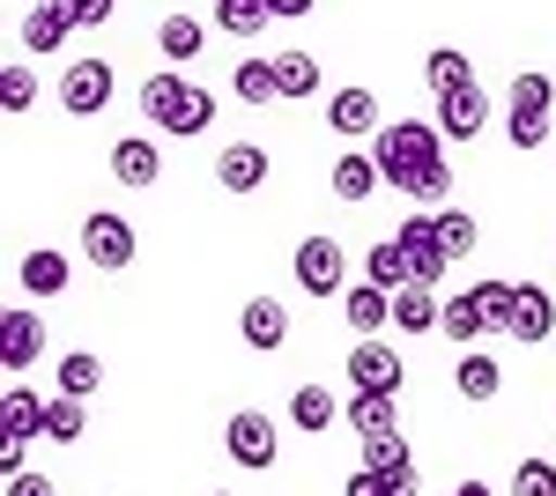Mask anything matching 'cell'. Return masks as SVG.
<instances>
[{"mask_svg": "<svg viewBox=\"0 0 556 496\" xmlns=\"http://www.w3.org/2000/svg\"><path fill=\"white\" fill-rule=\"evenodd\" d=\"M371 156H379L386 186H401L408 201H424V207H445L453 170H445V133H438V119H386L371 133Z\"/></svg>", "mask_w": 556, "mask_h": 496, "instance_id": "obj_1", "label": "cell"}, {"mask_svg": "<svg viewBox=\"0 0 556 496\" xmlns=\"http://www.w3.org/2000/svg\"><path fill=\"white\" fill-rule=\"evenodd\" d=\"M141 119L156 126V133H172V141H193L215 119V89H201V82H186L178 67H164V75L141 82Z\"/></svg>", "mask_w": 556, "mask_h": 496, "instance_id": "obj_2", "label": "cell"}, {"mask_svg": "<svg viewBox=\"0 0 556 496\" xmlns=\"http://www.w3.org/2000/svg\"><path fill=\"white\" fill-rule=\"evenodd\" d=\"M505 133H513V149H549L556 141V82L549 75H513L505 82Z\"/></svg>", "mask_w": 556, "mask_h": 496, "instance_id": "obj_3", "label": "cell"}, {"mask_svg": "<svg viewBox=\"0 0 556 496\" xmlns=\"http://www.w3.org/2000/svg\"><path fill=\"white\" fill-rule=\"evenodd\" d=\"M223 453H230V467H245V474H267V467L282 459V430H275V415L238 408L230 422H223Z\"/></svg>", "mask_w": 556, "mask_h": 496, "instance_id": "obj_4", "label": "cell"}, {"mask_svg": "<svg viewBox=\"0 0 556 496\" xmlns=\"http://www.w3.org/2000/svg\"><path fill=\"white\" fill-rule=\"evenodd\" d=\"M134 252H141V238H134V222L119 207H89L83 215V259L89 267L119 275V267H134Z\"/></svg>", "mask_w": 556, "mask_h": 496, "instance_id": "obj_5", "label": "cell"}, {"mask_svg": "<svg viewBox=\"0 0 556 496\" xmlns=\"http://www.w3.org/2000/svg\"><path fill=\"white\" fill-rule=\"evenodd\" d=\"M290 275H298L304 296H342L349 290V252L334 238H304L298 259H290Z\"/></svg>", "mask_w": 556, "mask_h": 496, "instance_id": "obj_6", "label": "cell"}, {"mask_svg": "<svg viewBox=\"0 0 556 496\" xmlns=\"http://www.w3.org/2000/svg\"><path fill=\"white\" fill-rule=\"evenodd\" d=\"M104 104H112V60H75L60 75V112L67 119H97Z\"/></svg>", "mask_w": 556, "mask_h": 496, "instance_id": "obj_7", "label": "cell"}, {"mask_svg": "<svg viewBox=\"0 0 556 496\" xmlns=\"http://www.w3.org/2000/svg\"><path fill=\"white\" fill-rule=\"evenodd\" d=\"M401 378H408V364H401V348H386L379 333H364L349 348V385L356 393H401Z\"/></svg>", "mask_w": 556, "mask_h": 496, "instance_id": "obj_8", "label": "cell"}, {"mask_svg": "<svg viewBox=\"0 0 556 496\" xmlns=\"http://www.w3.org/2000/svg\"><path fill=\"white\" fill-rule=\"evenodd\" d=\"M15 38H23V52H30V60H52L60 44L75 38L67 0H30V15H23V30H15Z\"/></svg>", "mask_w": 556, "mask_h": 496, "instance_id": "obj_9", "label": "cell"}, {"mask_svg": "<svg viewBox=\"0 0 556 496\" xmlns=\"http://www.w3.org/2000/svg\"><path fill=\"white\" fill-rule=\"evenodd\" d=\"M45 356V319L30 304H15V311H0V364L8 371H30Z\"/></svg>", "mask_w": 556, "mask_h": 496, "instance_id": "obj_10", "label": "cell"}, {"mask_svg": "<svg viewBox=\"0 0 556 496\" xmlns=\"http://www.w3.org/2000/svg\"><path fill=\"white\" fill-rule=\"evenodd\" d=\"M482 126H490V89H482V82L438 97V133H445V141H475Z\"/></svg>", "mask_w": 556, "mask_h": 496, "instance_id": "obj_11", "label": "cell"}, {"mask_svg": "<svg viewBox=\"0 0 556 496\" xmlns=\"http://www.w3.org/2000/svg\"><path fill=\"white\" fill-rule=\"evenodd\" d=\"M393 238L408 245V259H416V282H430V290H438V282H445V267H453V259H445V245H438V215H408Z\"/></svg>", "mask_w": 556, "mask_h": 496, "instance_id": "obj_12", "label": "cell"}, {"mask_svg": "<svg viewBox=\"0 0 556 496\" xmlns=\"http://www.w3.org/2000/svg\"><path fill=\"white\" fill-rule=\"evenodd\" d=\"M238 333H245V348L275 356V348L290 341V304H282V296H253V304L238 311Z\"/></svg>", "mask_w": 556, "mask_h": 496, "instance_id": "obj_13", "label": "cell"}, {"mask_svg": "<svg viewBox=\"0 0 556 496\" xmlns=\"http://www.w3.org/2000/svg\"><path fill=\"white\" fill-rule=\"evenodd\" d=\"M327 126H334L342 141H364V133H379V126H386V112H379L371 89H334V97H327Z\"/></svg>", "mask_w": 556, "mask_h": 496, "instance_id": "obj_14", "label": "cell"}, {"mask_svg": "<svg viewBox=\"0 0 556 496\" xmlns=\"http://www.w3.org/2000/svg\"><path fill=\"white\" fill-rule=\"evenodd\" d=\"M112 178L134 186V193H149L156 178H164V156H156V141L149 133H127V141H112Z\"/></svg>", "mask_w": 556, "mask_h": 496, "instance_id": "obj_15", "label": "cell"}, {"mask_svg": "<svg viewBox=\"0 0 556 496\" xmlns=\"http://www.w3.org/2000/svg\"><path fill=\"white\" fill-rule=\"evenodd\" d=\"M215 186H223V193H260V186H267V149H260V141H230V149L215 156Z\"/></svg>", "mask_w": 556, "mask_h": 496, "instance_id": "obj_16", "label": "cell"}, {"mask_svg": "<svg viewBox=\"0 0 556 496\" xmlns=\"http://www.w3.org/2000/svg\"><path fill=\"white\" fill-rule=\"evenodd\" d=\"M453 393H460L468 408L497 400V393H505V364H497V356H482V348H468V356H460V371H453Z\"/></svg>", "mask_w": 556, "mask_h": 496, "instance_id": "obj_17", "label": "cell"}, {"mask_svg": "<svg viewBox=\"0 0 556 496\" xmlns=\"http://www.w3.org/2000/svg\"><path fill=\"white\" fill-rule=\"evenodd\" d=\"M438 319H445V296L430 290V282L393 290V327H401V333H438Z\"/></svg>", "mask_w": 556, "mask_h": 496, "instance_id": "obj_18", "label": "cell"}, {"mask_svg": "<svg viewBox=\"0 0 556 496\" xmlns=\"http://www.w3.org/2000/svg\"><path fill=\"white\" fill-rule=\"evenodd\" d=\"M15 282H23L30 296H60L67 282H75V259H67V252H45V245H38V252H23Z\"/></svg>", "mask_w": 556, "mask_h": 496, "instance_id": "obj_19", "label": "cell"}, {"mask_svg": "<svg viewBox=\"0 0 556 496\" xmlns=\"http://www.w3.org/2000/svg\"><path fill=\"white\" fill-rule=\"evenodd\" d=\"M556 333V296L542 282H519V311H513V341H549Z\"/></svg>", "mask_w": 556, "mask_h": 496, "instance_id": "obj_20", "label": "cell"}, {"mask_svg": "<svg viewBox=\"0 0 556 496\" xmlns=\"http://www.w3.org/2000/svg\"><path fill=\"white\" fill-rule=\"evenodd\" d=\"M364 282H379V290H408V282H416L408 245H401V238H379V245L364 252Z\"/></svg>", "mask_w": 556, "mask_h": 496, "instance_id": "obj_21", "label": "cell"}, {"mask_svg": "<svg viewBox=\"0 0 556 496\" xmlns=\"http://www.w3.org/2000/svg\"><path fill=\"white\" fill-rule=\"evenodd\" d=\"M0 422H8V437H45V422H52V400H38L30 385H8V400H0Z\"/></svg>", "mask_w": 556, "mask_h": 496, "instance_id": "obj_22", "label": "cell"}, {"mask_svg": "<svg viewBox=\"0 0 556 496\" xmlns=\"http://www.w3.org/2000/svg\"><path fill=\"white\" fill-rule=\"evenodd\" d=\"M290 422H298L304 437H327V430L342 422V400H334L327 385H298V393H290Z\"/></svg>", "mask_w": 556, "mask_h": 496, "instance_id": "obj_23", "label": "cell"}, {"mask_svg": "<svg viewBox=\"0 0 556 496\" xmlns=\"http://www.w3.org/2000/svg\"><path fill=\"white\" fill-rule=\"evenodd\" d=\"M327 186H334V201H349V207H356V201H371V193L386 186V178H379V156H356V149H349L342 164L327 170Z\"/></svg>", "mask_w": 556, "mask_h": 496, "instance_id": "obj_24", "label": "cell"}, {"mask_svg": "<svg viewBox=\"0 0 556 496\" xmlns=\"http://www.w3.org/2000/svg\"><path fill=\"white\" fill-rule=\"evenodd\" d=\"M364 467H371V474H393V482H416V453H408V437H401V430L364 437Z\"/></svg>", "mask_w": 556, "mask_h": 496, "instance_id": "obj_25", "label": "cell"}, {"mask_svg": "<svg viewBox=\"0 0 556 496\" xmlns=\"http://www.w3.org/2000/svg\"><path fill=\"white\" fill-rule=\"evenodd\" d=\"M208 15H215L223 38H260V30L275 23V0H215Z\"/></svg>", "mask_w": 556, "mask_h": 496, "instance_id": "obj_26", "label": "cell"}, {"mask_svg": "<svg viewBox=\"0 0 556 496\" xmlns=\"http://www.w3.org/2000/svg\"><path fill=\"white\" fill-rule=\"evenodd\" d=\"M342 311L356 333H379L386 319H393V290H379V282H356V290H342Z\"/></svg>", "mask_w": 556, "mask_h": 496, "instance_id": "obj_27", "label": "cell"}, {"mask_svg": "<svg viewBox=\"0 0 556 496\" xmlns=\"http://www.w3.org/2000/svg\"><path fill=\"white\" fill-rule=\"evenodd\" d=\"M438 327H445V341H460V348H475V341L490 333V319H482V296H475V290L445 296V319H438Z\"/></svg>", "mask_w": 556, "mask_h": 496, "instance_id": "obj_28", "label": "cell"}, {"mask_svg": "<svg viewBox=\"0 0 556 496\" xmlns=\"http://www.w3.org/2000/svg\"><path fill=\"white\" fill-rule=\"evenodd\" d=\"M424 82H430V97H453V89L475 82V60H468V52H453V44H438V52L424 60Z\"/></svg>", "mask_w": 556, "mask_h": 496, "instance_id": "obj_29", "label": "cell"}, {"mask_svg": "<svg viewBox=\"0 0 556 496\" xmlns=\"http://www.w3.org/2000/svg\"><path fill=\"white\" fill-rule=\"evenodd\" d=\"M438 215V245H445V259H468L475 245H482V222H475L468 207H430Z\"/></svg>", "mask_w": 556, "mask_h": 496, "instance_id": "obj_30", "label": "cell"}, {"mask_svg": "<svg viewBox=\"0 0 556 496\" xmlns=\"http://www.w3.org/2000/svg\"><path fill=\"white\" fill-rule=\"evenodd\" d=\"M475 296H482V319H490V333H505V341H513L519 282H505V275H490V282H475Z\"/></svg>", "mask_w": 556, "mask_h": 496, "instance_id": "obj_31", "label": "cell"}, {"mask_svg": "<svg viewBox=\"0 0 556 496\" xmlns=\"http://www.w3.org/2000/svg\"><path fill=\"white\" fill-rule=\"evenodd\" d=\"M393 400H401V393H356L342 408V422L356 437H379V430H393Z\"/></svg>", "mask_w": 556, "mask_h": 496, "instance_id": "obj_32", "label": "cell"}, {"mask_svg": "<svg viewBox=\"0 0 556 496\" xmlns=\"http://www.w3.org/2000/svg\"><path fill=\"white\" fill-rule=\"evenodd\" d=\"M230 89H238V104H275L282 97V82H275V60H238V75H230Z\"/></svg>", "mask_w": 556, "mask_h": 496, "instance_id": "obj_33", "label": "cell"}, {"mask_svg": "<svg viewBox=\"0 0 556 496\" xmlns=\"http://www.w3.org/2000/svg\"><path fill=\"white\" fill-rule=\"evenodd\" d=\"M30 104H38V75H30V60H8V67H0V112L23 119Z\"/></svg>", "mask_w": 556, "mask_h": 496, "instance_id": "obj_34", "label": "cell"}, {"mask_svg": "<svg viewBox=\"0 0 556 496\" xmlns=\"http://www.w3.org/2000/svg\"><path fill=\"white\" fill-rule=\"evenodd\" d=\"M156 44H164V60H193V52L208 44V30H201V15H164Z\"/></svg>", "mask_w": 556, "mask_h": 496, "instance_id": "obj_35", "label": "cell"}, {"mask_svg": "<svg viewBox=\"0 0 556 496\" xmlns=\"http://www.w3.org/2000/svg\"><path fill=\"white\" fill-rule=\"evenodd\" d=\"M97 385H104V364H97L89 348H75V356H60V393H67V400H89Z\"/></svg>", "mask_w": 556, "mask_h": 496, "instance_id": "obj_36", "label": "cell"}, {"mask_svg": "<svg viewBox=\"0 0 556 496\" xmlns=\"http://www.w3.org/2000/svg\"><path fill=\"white\" fill-rule=\"evenodd\" d=\"M275 82H282V97H312L319 89V60L312 52H275Z\"/></svg>", "mask_w": 556, "mask_h": 496, "instance_id": "obj_37", "label": "cell"}, {"mask_svg": "<svg viewBox=\"0 0 556 496\" xmlns=\"http://www.w3.org/2000/svg\"><path fill=\"white\" fill-rule=\"evenodd\" d=\"M83 430H89V400H67V393H60V400H52V422H45V437H52V445H83Z\"/></svg>", "mask_w": 556, "mask_h": 496, "instance_id": "obj_38", "label": "cell"}, {"mask_svg": "<svg viewBox=\"0 0 556 496\" xmlns=\"http://www.w3.org/2000/svg\"><path fill=\"white\" fill-rule=\"evenodd\" d=\"M513 496H556V467L549 459H519L513 467Z\"/></svg>", "mask_w": 556, "mask_h": 496, "instance_id": "obj_39", "label": "cell"}, {"mask_svg": "<svg viewBox=\"0 0 556 496\" xmlns=\"http://www.w3.org/2000/svg\"><path fill=\"white\" fill-rule=\"evenodd\" d=\"M342 496H416V482H393V474H371V467H356Z\"/></svg>", "mask_w": 556, "mask_h": 496, "instance_id": "obj_40", "label": "cell"}, {"mask_svg": "<svg viewBox=\"0 0 556 496\" xmlns=\"http://www.w3.org/2000/svg\"><path fill=\"white\" fill-rule=\"evenodd\" d=\"M112 8H119V0H67L75 30H97V23H112Z\"/></svg>", "mask_w": 556, "mask_h": 496, "instance_id": "obj_41", "label": "cell"}, {"mask_svg": "<svg viewBox=\"0 0 556 496\" xmlns=\"http://www.w3.org/2000/svg\"><path fill=\"white\" fill-rule=\"evenodd\" d=\"M8 496H52V474H8Z\"/></svg>", "mask_w": 556, "mask_h": 496, "instance_id": "obj_42", "label": "cell"}, {"mask_svg": "<svg viewBox=\"0 0 556 496\" xmlns=\"http://www.w3.org/2000/svg\"><path fill=\"white\" fill-rule=\"evenodd\" d=\"M0 474H23V437H0Z\"/></svg>", "mask_w": 556, "mask_h": 496, "instance_id": "obj_43", "label": "cell"}, {"mask_svg": "<svg viewBox=\"0 0 556 496\" xmlns=\"http://www.w3.org/2000/svg\"><path fill=\"white\" fill-rule=\"evenodd\" d=\"M298 15H312V0H275V23H298Z\"/></svg>", "mask_w": 556, "mask_h": 496, "instance_id": "obj_44", "label": "cell"}, {"mask_svg": "<svg viewBox=\"0 0 556 496\" xmlns=\"http://www.w3.org/2000/svg\"><path fill=\"white\" fill-rule=\"evenodd\" d=\"M453 496H490V482H460V489H453Z\"/></svg>", "mask_w": 556, "mask_h": 496, "instance_id": "obj_45", "label": "cell"}, {"mask_svg": "<svg viewBox=\"0 0 556 496\" xmlns=\"http://www.w3.org/2000/svg\"><path fill=\"white\" fill-rule=\"evenodd\" d=\"M208 496H238V489H208Z\"/></svg>", "mask_w": 556, "mask_h": 496, "instance_id": "obj_46", "label": "cell"}, {"mask_svg": "<svg viewBox=\"0 0 556 496\" xmlns=\"http://www.w3.org/2000/svg\"><path fill=\"white\" fill-rule=\"evenodd\" d=\"M549 149H556V141H549Z\"/></svg>", "mask_w": 556, "mask_h": 496, "instance_id": "obj_47", "label": "cell"}]
</instances>
